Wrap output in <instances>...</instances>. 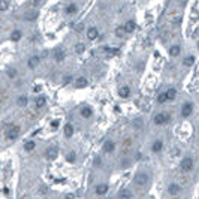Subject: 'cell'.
Segmentation results:
<instances>
[{
    "label": "cell",
    "mask_w": 199,
    "mask_h": 199,
    "mask_svg": "<svg viewBox=\"0 0 199 199\" xmlns=\"http://www.w3.org/2000/svg\"><path fill=\"white\" fill-rule=\"evenodd\" d=\"M133 183L139 187H144L147 183H148V174L147 172H138L135 177H133Z\"/></svg>",
    "instance_id": "6da1fadb"
},
{
    "label": "cell",
    "mask_w": 199,
    "mask_h": 199,
    "mask_svg": "<svg viewBox=\"0 0 199 199\" xmlns=\"http://www.w3.org/2000/svg\"><path fill=\"white\" fill-rule=\"evenodd\" d=\"M169 118H171L169 112H160V114H156V115H154V120H153V121H154L156 126H162V124L168 123Z\"/></svg>",
    "instance_id": "7a4b0ae2"
},
{
    "label": "cell",
    "mask_w": 199,
    "mask_h": 199,
    "mask_svg": "<svg viewBox=\"0 0 199 199\" xmlns=\"http://www.w3.org/2000/svg\"><path fill=\"white\" fill-rule=\"evenodd\" d=\"M193 166H195V162H193L192 157H184L180 163V168H181L183 172H190L193 169Z\"/></svg>",
    "instance_id": "3957f363"
},
{
    "label": "cell",
    "mask_w": 199,
    "mask_h": 199,
    "mask_svg": "<svg viewBox=\"0 0 199 199\" xmlns=\"http://www.w3.org/2000/svg\"><path fill=\"white\" fill-rule=\"evenodd\" d=\"M20 132H21V129H20V126H12L9 130H8V133H6V136H8V139H11V141H14V139H17L18 136H20Z\"/></svg>",
    "instance_id": "277c9868"
},
{
    "label": "cell",
    "mask_w": 199,
    "mask_h": 199,
    "mask_svg": "<svg viewBox=\"0 0 199 199\" xmlns=\"http://www.w3.org/2000/svg\"><path fill=\"white\" fill-rule=\"evenodd\" d=\"M193 112V105L190 102H186L183 107H181V115L183 117H190Z\"/></svg>",
    "instance_id": "5b68a950"
},
{
    "label": "cell",
    "mask_w": 199,
    "mask_h": 199,
    "mask_svg": "<svg viewBox=\"0 0 199 199\" xmlns=\"http://www.w3.org/2000/svg\"><path fill=\"white\" fill-rule=\"evenodd\" d=\"M180 192H181L180 184H177V183H171V184L168 186V193H169L171 196H177Z\"/></svg>",
    "instance_id": "8992f818"
},
{
    "label": "cell",
    "mask_w": 199,
    "mask_h": 199,
    "mask_svg": "<svg viewBox=\"0 0 199 199\" xmlns=\"http://www.w3.org/2000/svg\"><path fill=\"white\" fill-rule=\"evenodd\" d=\"M118 199H133V192L130 189H121L118 192Z\"/></svg>",
    "instance_id": "52a82bcc"
},
{
    "label": "cell",
    "mask_w": 199,
    "mask_h": 199,
    "mask_svg": "<svg viewBox=\"0 0 199 199\" xmlns=\"http://www.w3.org/2000/svg\"><path fill=\"white\" fill-rule=\"evenodd\" d=\"M57 156H58V150H57L55 147L48 148V150H47V153H45V157H47L48 160H55V159H57Z\"/></svg>",
    "instance_id": "ba28073f"
},
{
    "label": "cell",
    "mask_w": 199,
    "mask_h": 199,
    "mask_svg": "<svg viewBox=\"0 0 199 199\" xmlns=\"http://www.w3.org/2000/svg\"><path fill=\"white\" fill-rule=\"evenodd\" d=\"M108 189H109V186H108V184H105V183H102V184H97L94 190H96V195L104 196V195L108 192Z\"/></svg>",
    "instance_id": "9c48e42d"
},
{
    "label": "cell",
    "mask_w": 199,
    "mask_h": 199,
    "mask_svg": "<svg viewBox=\"0 0 199 199\" xmlns=\"http://www.w3.org/2000/svg\"><path fill=\"white\" fill-rule=\"evenodd\" d=\"M114 150H115V144H114V141H111V139L105 141V144H104V151H105L107 154H111Z\"/></svg>",
    "instance_id": "30bf717a"
},
{
    "label": "cell",
    "mask_w": 199,
    "mask_h": 199,
    "mask_svg": "<svg viewBox=\"0 0 199 199\" xmlns=\"http://www.w3.org/2000/svg\"><path fill=\"white\" fill-rule=\"evenodd\" d=\"M162 148H163V141H162V139H156V141L153 142V145H151V151H153L154 154L160 153Z\"/></svg>",
    "instance_id": "8fae6325"
},
{
    "label": "cell",
    "mask_w": 199,
    "mask_h": 199,
    "mask_svg": "<svg viewBox=\"0 0 199 199\" xmlns=\"http://www.w3.org/2000/svg\"><path fill=\"white\" fill-rule=\"evenodd\" d=\"M87 85H88V79H87V78H84V76L76 78V81H75V87H76V88H84V87H87Z\"/></svg>",
    "instance_id": "7c38bea8"
},
{
    "label": "cell",
    "mask_w": 199,
    "mask_h": 199,
    "mask_svg": "<svg viewBox=\"0 0 199 199\" xmlns=\"http://www.w3.org/2000/svg\"><path fill=\"white\" fill-rule=\"evenodd\" d=\"M97 36H99V32H97L96 27H90V29L87 30V38H88L90 41H94Z\"/></svg>",
    "instance_id": "4fadbf2b"
},
{
    "label": "cell",
    "mask_w": 199,
    "mask_h": 199,
    "mask_svg": "<svg viewBox=\"0 0 199 199\" xmlns=\"http://www.w3.org/2000/svg\"><path fill=\"white\" fill-rule=\"evenodd\" d=\"M27 64H29V67H30V69H35V67L39 64V57H38V55H32V57L29 58Z\"/></svg>",
    "instance_id": "5bb4252c"
},
{
    "label": "cell",
    "mask_w": 199,
    "mask_h": 199,
    "mask_svg": "<svg viewBox=\"0 0 199 199\" xmlns=\"http://www.w3.org/2000/svg\"><path fill=\"white\" fill-rule=\"evenodd\" d=\"M81 115H82L84 118H90V117L93 115V109H91L90 107H84V108L81 109Z\"/></svg>",
    "instance_id": "9a60e30c"
},
{
    "label": "cell",
    "mask_w": 199,
    "mask_h": 199,
    "mask_svg": "<svg viewBox=\"0 0 199 199\" xmlns=\"http://www.w3.org/2000/svg\"><path fill=\"white\" fill-rule=\"evenodd\" d=\"M118 94H120V97L126 99V97H129V96H130V88H129V87H121V88H120V91H118Z\"/></svg>",
    "instance_id": "2e32d148"
},
{
    "label": "cell",
    "mask_w": 199,
    "mask_h": 199,
    "mask_svg": "<svg viewBox=\"0 0 199 199\" xmlns=\"http://www.w3.org/2000/svg\"><path fill=\"white\" fill-rule=\"evenodd\" d=\"M72 135H73V126L67 123V124L64 126V136H66V138H72Z\"/></svg>",
    "instance_id": "e0dca14e"
},
{
    "label": "cell",
    "mask_w": 199,
    "mask_h": 199,
    "mask_svg": "<svg viewBox=\"0 0 199 199\" xmlns=\"http://www.w3.org/2000/svg\"><path fill=\"white\" fill-rule=\"evenodd\" d=\"M165 94H166V99H168V101H174L175 96H177V90H175V88H168V91H166Z\"/></svg>",
    "instance_id": "ac0fdd59"
},
{
    "label": "cell",
    "mask_w": 199,
    "mask_h": 199,
    "mask_svg": "<svg viewBox=\"0 0 199 199\" xmlns=\"http://www.w3.org/2000/svg\"><path fill=\"white\" fill-rule=\"evenodd\" d=\"M45 104H47V99H45L44 96H39V97L36 99V102H35L36 108H44V107H45Z\"/></svg>",
    "instance_id": "d6986e66"
},
{
    "label": "cell",
    "mask_w": 199,
    "mask_h": 199,
    "mask_svg": "<svg viewBox=\"0 0 199 199\" xmlns=\"http://www.w3.org/2000/svg\"><path fill=\"white\" fill-rule=\"evenodd\" d=\"M21 39V32L20 30H12V33H11V41L12 42H18Z\"/></svg>",
    "instance_id": "ffe728a7"
},
{
    "label": "cell",
    "mask_w": 199,
    "mask_h": 199,
    "mask_svg": "<svg viewBox=\"0 0 199 199\" xmlns=\"http://www.w3.org/2000/svg\"><path fill=\"white\" fill-rule=\"evenodd\" d=\"M135 29H136V24H135V21H127V23H126V26H124V30H126L127 33L133 32Z\"/></svg>",
    "instance_id": "44dd1931"
},
{
    "label": "cell",
    "mask_w": 199,
    "mask_h": 199,
    "mask_svg": "<svg viewBox=\"0 0 199 199\" xmlns=\"http://www.w3.org/2000/svg\"><path fill=\"white\" fill-rule=\"evenodd\" d=\"M36 148V142L35 141H27L26 144H24V150L26 151H33Z\"/></svg>",
    "instance_id": "7402d4cb"
},
{
    "label": "cell",
    "mask_w": 199,
    "mask_h": 199,
    "mask_svg": "<svg viewBox=\"0 0 199 199\" xmlns=\"http://www.w3.org/2000/svg\"><path fill=\"white\" fill-rule=\"evenodd\" d=\"M132 124H133L135 129H142V127H144V120H142V118H135V120L132 121Z\"/></svg>",
    "instance_id": "603a6c76"
},
{
    "label": "cell",
    "mask_w": 199,
    "mask_h": 199,
    "mask_svg": "<svg viewBox=\"0 0 199 199\" xmlns=\"http://www.w3.org/2000/svg\"><path fill=\"white\" fill-rule=\"evenodd\" d=\"M180 51H181V48H180L178 45H174V47H171V50H169V54H171L172 57H177V55L180 54Z\"/></svg>",
    "instance_id": "cb8c5ba5"
},
{
    "label": "cell",
    "mask_w": 199,
    "mask_h": 199,
    "mask_svg": "<svg viewBox=\"0 0 199 199\" xmlns=\"http://www.w3.org/2000/svg\"><path fill=\"white\" fill-rule=\"evenodd\" d=\"M27 102H29L27 96H20V97H18V101H17L18 107H26V105H27Z\"/></svg>",
    "instance_id": "d4e9b609"
},
{
    "label": "cell",
    "mask_w": 199,
    "mask_h": 199,
    "mask_svg": "<svg viewBox=\"0 0 199 199\" xmlns=\"http://www.w3.org/2000/svg\"><path fill=\"white\" fill-rule=\"evenodd\" d=\"M54 58H55L57 61H61V60H64V51H61V50L55 51V53H54Z\"/></svg>",
    "instance_id": "484cf974"
},
{
    "label": "cell",
    "mask_w": 199,
    "mask_h": 199,
    "mask_svg": "<svg viewBox=\"0 0 199 199\" xmlns=\"http://www.w3.org/2000/svg\"><path fill=\"white\" fill-rule=\"evenodd\" d=\"M66 160H67L69 163H73V162L76 160V154H75V151L67 153V154H66Z\"/></svg>",
    "instance_id": "4316f807"
},
{
    "label": "cell",
    "mask_w": 199,
    "mask_h": 199,
    "mask_svg": "<svg viewBox=\"0 0 199 199\" xmlns=\"http://www.w3.org/2000/svg\"><path fill=\"white\" fill-rule=\"evenodd\" d=\"M84 51H85V45L84 44H76L75 45V53L76 54H82Z\"/></svg>",
    "instance_id": "83f0119b"
},
{
    "label": "cell",
    "mask_w": 199,
    "mask_h": 199,
    "mask_svg": "<svg viewBox=\"0 0 199 199\" xmlns=\"http://www.w3.org/2000/svg\"><path fill=\"white\" fill-rule=\"evenodd\" d=\"M6 75H8L9 78H15V76H17V69H15V67H8V69H6Z\"/></svg>",
    "instance_id": "f1b7e54d"
},
{
    "label": "cell",
    "mask_w": 199,
    "mask_h": 199,
    "mask_svg": "<svg viewBox=\"0 0 199 199\" xmlns=\"http://www.w3.org/2000/svg\"><path fill=\"white\" fill-rule=\"evenodd\" d=\"M8 8H9V3L6 2V0H0V12L8 11Z\"/></svg>",
    "instance_id": "f546056e"
},
{
    "label": "cell",
    "mask_w": 199,
    "mask_h": 199,
    "mask_svg": "<svg viewBox=\"0 0 199 199\" xmlns=\"http://www.w3.org/2000/svg\"><path fill=\"white\" fill-rule=\"evenodd\" d=\"M193 63H195V57H193V55L186 57V58H184V61H183V64H186V66H192Z\"/></svg>",
    "instance_id": "4dcf8cb0"
},
{
    "label": "cell",
    "mask_w": 199,
    "mask_h": 199,
    "mask_svg": "<svg viewBox=\"0 0 199 199\" xmlns=\"http://www.w3.org/2000/svg\"><path fill=\"white\" fill-rule=\"evenodd\" d=\"M36 18H38V12H30V14L26 15V20L27 21H35Z\"/></svg>",
    "instance_id": "1f68e13d"
},
{
    "label": "cell",
    "mask_w": 199,
    "mask_h": 199,
    "mask_svg": "<svg viewBox=\"0 0 199 199\" xmlns=\"http://www.w3.org/2000/svg\"><path fill=\"white\" fill-rule=\"evenodd\" d=\"M166 101H168V99H166V94H165V93H160V94L157 96V102H159V104H165Z\"/></svg>",
    "instance_id": "d6a6232c"
},
{
    "label": "cell",
    "mask_w": 199,
    "mask_h": 199,
    "mask_svg": "<svg viewBox=\"0 0 199 199\" xmlns=\"http://www.w3.org/2000/svg\"><path fill=\"white\" fill-rule=\"evenodd\" d=\"M76 12V5H69L66 8V14H75Z\"/></svg>",
    "instance_id": "836d02e7"
},
{
    "label": "cell",
    "mask_w": 199,
    "mask_h": 199,
    "mask_svg": "<svg viewBox=\"0 0 199 199\" xmlns=\"http://www.w3.org/2000/svg\"><path fill=\"white\" fill-rule=\"evenodd\" d=\"M124 33H126L124 27H117V30H115V35H117L118 38H123V36H124Z\"/></svg>",
    "instance_id": "e575fe53"
},
{
    "label": "cell",
    "mask_w": 199,
    "mask_h": 199,
    "mask_svg": "<svg viewBox=\"0 0 199 199\" xmlns=\"http://www.w3.org/2000/svg\"><path fill=\"white\" fill-rule=\"evenodd\" d=\"M94 166H102V159L101 157H94Z\"/></svg>",
    "instance_id": "d590c367"
},
{
    "label": "cell",
    "mask_w": 199,
    "mask_h": 199,
    "mask_svg": "<svg viewBox=\"0 0 199 199\" xmlns=\"http://www.w3.org/2000/svg\"><path fill=\"white\" fill-rule=\"evenodd\" d=\"M58 124H60V121H58V120H54V121L51 123V127H53V129H57Z\"/></svg>",
    "instance_id": "8d00e7d4"
},
{
    "label": "cell",
    "mask_w": 199,
    "mask_h": 199,
    "mask_svg": "<svg viewBox=\"0 0 199 199\" xmlns=\"http://www.w3.org/2000/svg\"><path fill=\"white\" fill-rule=\"evenodd\" d=\"M129 165H130V163H129V160H123V162H121V168H123V169H124V168H127Z\"/></svg>",
    "instance_id": "74e56055"
},
{
    "label": "cell",
    "mask_w": 199,
    "mask_h": 199,
    "mask_svg": "<svg viewBox=\"0 0 199 199\" xmlns=\"http://www.w3.org/2000/svg\"><path fill=\"white\" fill-rule=\"evenodd\" d=\"M64 199H75V195H73V193H67V195L64 196Z\"/></svg>",
    "instance_id": "f35d334b"
},
{
    "label": "cell",
    "mask_w": 199,
    "mask_h": 199,
    "mask_svg": "<svg viewBox=\"0 0 199 199\" xmlns=\"http://www.w3.org/2000/svg\"><path fill=\"white\" fill-rule=\"evenodd\" d=\"M70 81H72V76H66V78H64V81H63V82H64V84H69V82H70Z\"/></svg>",
    "instance_id": "ab89813d"
},
{
    "label": "cell",
    "mask_w": 199,
    "mask_h": 199,
    "mask_svg": "<svg viewBox=\"0 0 199 199\" xmlns=\"http://www.w3.org/2000/svg\"><path fill=\"white\" fill-rule=\"evenodd\" d=\"M41 88H42L41 85H35V88H33V91H35V93H39V91H41Z\"/></svg>",
    "instance_id": "60d3db41"
},
{
    "label": "cell",
    "mask_w": 199,
    "mask_h": 199,
    "mask_svg": "<svg viewBox=\"0 0 199 199\" xmlns=\"http://www.w3.org/2000/svg\"><path fill=\"white\" fill-rule=\"evenodd\" d=\"M82 29H84V26H82V24H78V26H76V29H75V30H76V32H81V30H82Z\"/></svg>",
    "instance_id": "b9f144b4"
},
{
    "label": "cell",
    "mask_w": 199,
    "mask_h": 199,
    "mask_svg": "<svg viewBox=\"0 0 199 199\" xmlns=\"http://www.w3.org/2000/svg\"><path fill=\"white\" fill-rule=\"evenodd\" d=\"M3 193H5V195H8V193H9V189H8V187H5V189H3Z\"/></svg>",
    "instance_id": "7bdbcfd3"
},
{
    "label": "cell",
    "mask_w": 199,
    "mask_h": 199,
    "mask_svg": "<svg viewBox=\"0 0 199 199\" xmlns=\"http://www.w3.org/2000/svg\"><path fill=\"white\" fill-rule=\"evenodd\" d=\"M198 48H199V42H198Z\"/></svg>",
    "instance_id": "ee69618b"
}]
</instances>
